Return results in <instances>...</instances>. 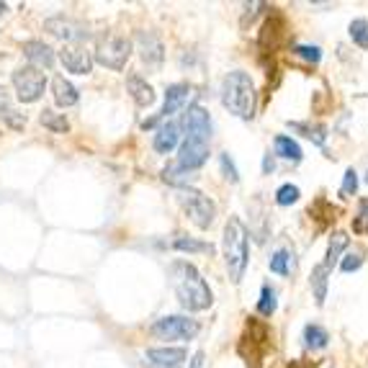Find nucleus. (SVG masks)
I'll return each instance as SVG.
<instances>
[{"instance_id": "f257e3e1", "label": "nucleus", "mask_w": 368, "mask_h": 368, "mask_svg": "<svg viewBox=\"0 0 368 368\" xmlns=\"http://www.w3.org/2000/svg\"><path fill=\"white\" fill-rule=\"evenodd\" d=\"M170 276H173L175 297H178L183 309H189V312H204V309L211 306V301H214L211 288H209V283L204 281V276L198 273V268L193 263H186V261L173 263Z\"/></svg>"}, {"instance_id": "f03ea898", "label": "nucleus", "mask_w": 368, "mask_h": 368, "mask_svg": "<svg viewBox=\"0 0 368 368\" xmlns=\"http://www.w3.org/2000/svg\"><path fill=\"white\" fill-rule=\"evenodd\" d=\"M222 103L229 108V114L250 121L258 108V96H255V85L252 78L245 70H232L222 82Z\"/></svg>"}, {"instance_id": "7ed1b4c3", "label": "nucleus", "mask_w": 368, "mask_h": 368, "mask_svg": "<svg viewBox=\"0 0 368 368\" xmlns=\"http://www.w3.org/2000/svg\"><path fill=\"white\" fill-rule=\"evenodd\" d=\"M222 247H225L227 273H229L232 283H240L245 268H247V258H250V243H247V229H245L243 219H237V216L227 219Z\"/></svg>"}, {"instance_id": "20e7f679", "label": "nucleus", "mask_w": 368, "mask_h": 368, "mask_svg": "<svg viewBox=\"0 0 368 368\" xmlns=\"http://www.w3.org/2000/svg\"><path fill=\"white\" fill-rule=\"evenodd\" d=\"M129 57H132V42H129L126 36L111 34L98 42L93 62H98V64H103V67H108V70L119 72L126 67V60H129Z\"/></svg>"}, {"instance_id": "39448f33", "label": "nucleus", "mask_w": 368, "mask_h": 368, "mask_svg": "<svg viewBox=\"0 0 368 368\" xmlns=\"http://www.w3.org/2000/svg\"><path fill=\"white\" fill-rule=\"evenodd\" d=\"M201 330L198 319H191V317L183 315H170V317H162L157 322L150 327V333L157 338V340H193Z\"/></svg>"}, {"instance_id": "423d86ee", "label": "nucleus", "mask_w": 368, "mask_h": 368, "mask_svg": "<svg viewBox=\"0 0 368 368\" xmlns=\"http://www.w3.org/2000/svg\"><path fill=\"white\" fill-rule=\"evenodd\" d=\"M180 204L186 209V214L198 229H209L216 219V204L209 196H204L196 189H183L180 193Z\"/></svg>"}, {"instance_id": "0eeeda50", "label": "nucleus", "mask_w": 368, "mask_h": 368, "mask_svg": "<svg viewBox=\"0 0 368 368\" xmlns=\"http://www.w3.org/2000/svg\"><path fill=\"white\" fill-rule=\"evenodd\" d=\"M13 88H16V96L21 103H36L44 96L46 75L42 70H36V67H31V64L18 67L13 72Z\"/></svg>"}, {"instance_id": "6e6552de", "label": "nucleus", "mask_w": 368, "mask_h": 368, "mask_svg": "<svg viewBox=\"0 0 368 368\" xmlns=\"http://www.w3.org/2000/svg\"><path fill=\"white\" fill-rule=\"evenodd\" d=\"M243 342L245 345L250 342V353H245L243 356L247 368H261V360L270 345L268 327L263 322H258V319H250V322H247V330H245V335H243Z\"/></svg>"}, {"instance_id": "1a4fd4ad", "label": "nucleus", "mask_w": 368, "mask_h": 368, "mask_svg": "<svg viewBox=\"0 0 368 368\" xmlns=\"http://www.w3.org/2000/svg\"><path fill=\"white\" fill-rule=\"evenodd\" d=\"M183 129L189 139H198V142H209L211 139V116L204 106H189V111L183 114Z\"/></svg>"}, {"instance_id": "9d476101", "label": "nucleus", "mask_w": 368, "mask_h": 368, "mask_svg": "<svg viewBox=\"0 0 368 368\" xmlns=\"http://www.w3.org/2000/svg\"><path fill=\"white\" fill-rule=\"evenodd\" d=\"M44 31H49L52 36L57 39H62V42H82V39H88V28L78 24V21H72L67 16H52L44 21Z\"/></svg>"}, {"instance_id": "9b49d317", "label": "nucleus", "mask_w": 368, "mask_h": 368, "mask_svg": "<svg viewBox=\"0 0 368 368\" xmlns=\"http://www.w3.org/2000/svg\"><path fill=\"white\" fill-rule=\"evenodd\" d=\"M207 160H209V142H198V139H189V137H186V142L180 144L178 162H175V165H178L180 170L193 173Z\"/></svg>"}, {"instance_id": "f8f14e48", "label": "nucleus", "mask_w": 368, "mask_h": 368, "mask_svg": "<svg viewBox=\"0 0 368 368\" xmlns=\"http://www.w3.org/2000/svg\"><path fill=\"white\" fill-rule=\"evenodd\" d=\"M60 62L64 64L67 72H75V75H88L93 70V54L80 44H64L60 49Z\"/></svg>"}, {"instance_id": "ddd939ff", "label": "nucleus", "mask_w": 368, "mask_h": 368, "mask_svg": "<svg viewBox=\"0 0 368 368\" xmlns=\"http://www.w3.org/2000/svg\"><path fill=\"white\" fill-rule=\"evenodd\" d=\"M191 96V85H186V82H175V85H168V90H165V103H162V111L157 114V119H168L173 116L178 108L186 106V100H189ZM155 119V121H157ZM155 121L150 119V121H144V129L147 126H155Z\"/></svg>"}, {"instance_id": "4468645a", "label": "nucleus", "mask_w": 368, "mask_h": 368, "mask_svg": "<svg viewBox=\"0 0 368 368\" xmlns=\"http://www.w3.org/2000/svg\"><path fill=\"white\" fill-rule=\"evenodd\" d=\"M137 46H139V57L147 67H160L162 57H165V46H162L160 36L152 31H139L137 34Z\"/></svg>"}, {"instance_id": "2eb2a0df", "label": "nucleus", "mask_w": 368, "mask_h": 368, "mask_svg": "<svg viewBox=\"0 0 368 368\" xmlns=\"http://www.w3.org/2000/svg\"><path fill=\"white\" fill-rule=\"evenodd\" d=\"M144 358H147V363H155V366L178 368L183 360L189 358V351L186 348H150Z\"/></svg>"}, {"instance_id": "dca6fc26", "label": "nucleus", "mask_w": 368, "mask_h": 368, "mask_svg": "<svg viewBox=\"0 0 368 368\" xmlns=\"http://www.w3.org/2000/svg\"><path fill=\"white\" fill-rule=\"evenodd\" d=\"M180 142V124L178 121H165V124L155 132V152H160V155H168L173 152L175 147H178Z\"/></svg>"}, {"instance_id": "f3484780", "label": "nucleus", "mask_w": 368, "mask_h": 368, "mask_svg": "<svg viewBox=\"0 0 368 368\" xmlns=\"http://www.w3.org/2000/svg\"><path fill=\"white\" fill-rule=\"evenodd\" d=\"M24 54H26V60L31 62V67H36V70H42V67L49 70L54 64V49L49 44H44V42H39V39L26 42V44H24Z\"/></svg>"}, {"instance_id": "a211bd4d", "label": "nucleus", "mask_w": 368, "mask_h": 368, "mask_svg": "<svg viewBox=\"0 0 368 368\" xmlns=\"http://www.w3.org/2000/svg\"><path fill=\"white\" fill-rule=\"evenodd\" d=\"M126 90H129V96L134 98L137 106H152L155 103V90L152 85L144 80L142 75H129L126 78Z\"/></svg>"}, {"instance_id": "6ab92c4d", "label": "nucleus", "mask_w": 368, "mask_h": 368, "mask_svg": "<svg viewBox=\"0 0 368 368\" xmlns=\"http://www.w3.org/2000/svg\"><path fill=\"white\" fill-rule=\"evenodd\" d=\"M52 93H54V103L62 108L78 106V100H80L78 88H75L70 80H64L62 75H57V78L52 80Z\"/></svg>"}, {"instance_id": "aec40b11", "label": "nucleus", "mask_w": 368, "mask_h": 368, "mask_svg": "<svg viewBox=\"0 0 368 368\" xmlns=\"http://www.w3.org/2000/svg\"><path fill=\"white\" fill-rule=\"evenodd\" d=\"M283 31H286V24H283V18L281 16H270L265 21V26H263V34H261V46L263 49H276V46L283 42Z\"/></svg>"}, {"instance_id": "412c9836", "label": "nucleus", "mask_w": 368, "mask_h": 368, "mask_svg": "<svg viewBox=\"0 0 368 368\" xmlns=\"http://www.w3.org/2000/svg\"><path fill=\"white\" fill-rule=\"evenodd\" d=\"M348 243H351V237L345 232H335L333 237H330V245H327V255H324V268L327 270H333V265H338L340 263V255L342 250L348 247Z\"/></svg>"}, {"instance_id": "4be33fe9", "label": "nucleus", "mask_w": 368, "mask_h": 368, "mask_svg": "<svg viewBox=\"0 0 368 368\" xmlns=\"http://www.w3.org/2000/svg\"><path fill=\"white\" fill-rule=\"evenodd\" d=\"M309 283H312V291H315L317 304L322 306L324 299H327V283H330V270L324 268L322 263L312 268V276H309Z\"/></svg>"}, {"instance_id": "5701e85b", "label": "nucleus", "mask_w": 368, "mask_h": 368, "mask_svg": "<svg viewBox=\"0 0 368 368\" xmlns=\"http://www.w3.org/2000/svg\"><path fill=\"white\" fill-rule=\"evenodd\" d=\"M276 155L288 162H299L301 160V147H299L297 139H291L286 134H279L276 137Z\"/></svg>"}, {"instance_id": "b1692460", "label": "nucleus", "mask_w": 368, "mask_h": 368, "mask_svg": "<svg viewBox=\"0 0 368 368\" xmlns=\"http://www.w3.org/2000/svg\"><path fill=\"white\" fill-rule=\"evenodd\" d=\"M327 342H330V335H327L324 327H319V324H306L304 345L309 351H322V348H327Z\"/></svg>"}, {"instance_id": "393cba45", "label": "nucleus", "mask_w": 368, "mask_h": 368, "mask_svg": "<svg viewBox=\"0 0 368 368\" xmlns=\"http://www.w3.org/2000/svg\"><path fill=\"white\" fill-rule=\"evenodd\" d=\"M39 121H42V126H46L49 132H54V134H64V132L70 129L64 114H54L52 108H44V111H42V116H39Z\"/></svg>"}, {"instance_id": "a878e982", "label": "nucleus", "mask_w": 368, "mask_h": 368, "mask_svg": "<svg viewBox=\"0 0 368 368\" xmlns=\"http://www.w3.org/2000/svg\"><path fill=\"white\" fill-rule=\"evenodd\" d=\"M173 247L178 252H214V247L209 243H201V240H193V237H175L173 240Z\"/></svg>"}, {"instance_id": "bb28decb", "label": "nucleus", "mask_w": 368, "mask_h": 368, "mask_svg": "<svg viewBox=\"0 0 368 368\" xmlns=\"http://www.w3.org/2000/svg\"><path fill=\"white\" fill-rule=\"evenodd\" d=\"M162 180L170 183V186H175V189H186L191 180H193V175L186 170H180L178 165H168V168L162 170Z\"/></svg>"}, {"instance_id": "cd10ccee", "label": "nucleus", "mask_w": 368, "mask_h": 368, "mask_svg": "<svg viewBox=\"0 0 368 368\" xmlns=\"http://www.w3.org/2000/svg\"><path fill=\"white\" fill-rule=\"evenodd\" d=\"M276 306H279V299H276V291L265 283V286L261 288V299H258V312H261L263 317H270L273 312H276Z\"/></svg>"}, {"instance_id": "c85d7f7f", "label": "nucleus", "mask_w": 368, "mask_h": 368, "mask_svg": "<svg viewBox=\"0 0 368 368\" xmlns=\"http://www.w3.org/2000/svg\"><path fill=\"white\" fill-rule=\"evenodd\" d=\"M348 34L360 49H368V21L366 18H356L351 21V26H348Z\"/></svg>"}, {"instance_id": "c756f323", "label": "nucleus", "mask_w": 368, "mask_h": 368, "mask_svg": "<svg viewBox=\"0 0 368 368\" xmlns=\"http://www.w3.org/2000/svg\"><path fill=\"white\" fill-rule=\"evenodd\" d=\"M291 129H297V132H304L306 139H312V142L319 144V147L327 142V129H324V126H312V124H301V121H294V124H291Z\"/></svg>"}, {"instance_id": "7c9ffc66", "label": "nucleus", "mask_w": 368, "mask_h": 368, "mask_svg": "<svg viewBox=\"0 0 368 368\" xmlns=\"http://www.w3.org/2000/svg\"><path fill=\"white\" fill-rule=\"evenodd\" d=\"M268 268L273 270V273H279V276H288V270H291V252L276 250L273 255H270Z\"/></svg>"}, {"instance_id": "2f4dec72", "label": "nucleus", "mask_w": 368, "mask_h": 368, "mask_svg": "<svg viewBox=\"0 0 368 368\" xmlns=\"http://www.w3.org/2000/svg\"><path fill=\"white\" fill-rule=\"evenodd\" d=\"M297 201H299V189H297V186L283 183V186L276 191V204H279V207H291V204H297Z\"/></svg>"}, {"instance_id": "473e14b6", "label": "nucleus", "mask_w": 368, "mask_h": 368, "mask_svg": "<svg viewBox=\"0 0 368 368\" xmlns=\"http://www.w3.org/2000/svg\"><path fill=\"white\" fill-rule=\"evenodd\" d=\"M353 232H358V234L368 232V198H360L358 214L353 219Z\"/></svg>"}, {"instance_id": "72a5a7b5", "label": "nucleus", "mask_w": 368, "mask_h": 368, "mask_svg": "<svg viewBox=\"0 0 368 368\" xmlns=\"http://www.w3.org/2000/svg\"><path fill=\"white\" fill-rule=\"evenodd\" d=\"M219 168H222V173H225V178L229 180V183H237V180H240V173H237V165H234V162H232L229 152H222V155H219Z\"/></svg>"}, {"instance_id": "f704fd0d", "label": "nucleus", "mask_w": 368, "mask_h": 368, "mask_svg": "<svg viewBox=\"0 0 368 368\" xmlns=\"http://www.w3.org/2000/svg\"><path fill=\"white\" fill-rule=\"evenodd\" d=\"M294 54L301 57V60H306V62H312V64H317L319 60H322V49H319V46H309V44L294 46Z\"/></svg>"}, {"instance_id": "c9c22d12", "label": "nucleus", "mask_w": 368, "mask_h": 368, "mask_svg": "<svg viewBox=\"0 0 368 368\" xmlns=\"http://www.w3.org/2000/svg\"><path fill=\"white\" fill-rule=\"evenodd\" d=\"M356 191H358V173L348 168L345 175H342V186H340V193L342 196H356Z\"/></svg>"}, {"instance_id": "e433bc0d", "label": "nucleus", "mask_w": 368, "mask_h": 368, "mask_svg": "<svg viewBox=\"0 0 368 368\" xmlns=\"http://www.w3.org/2000/svg\"><path fill=\"white\" fill-rule=\"evenodd\" d=\"M363 265V252L356 250V252H348L345 258L340 261V270L342 273H353V270H358Z\"/></svg>"}, {"instance_id": "4c0bfd02", "label": "nucleus", "mask_w": 368, "mask_h": 368, "mask_svg": "<svg viewBox=\"0 0 368 368\" xmlns=\"http://www.w3.org/2000/svg\"><path fill=\"white\" fill-rule=\"evenodd\" d=\"M8 108H13V103H10V98H8V90L0 85V119L6 116Z\"/></svg>"}, {"instance_id": "58836bf2", "label": "nucleus", "mask_w": 368, "mask_h": 368, "mask_svg": "<svg viewBox=\"0 0 368 368\" xmlns=\"http://www.w3.org/2000/svg\"><path fill=\"white\" fill-rule=\"evenodd\" d=\"M273 168H276L273 157H270V155H265V157H263V173H273Z\"/></svg>"}, {"instance_id": "ea45409f", "label": "nucleus", "mask_w": 368, "mask_h": 368, "mask_svg": "<svg viewBox=\"0 0 368 368\" xmlns=\"http://www.w3.org/2000/svg\"><path fill=\"white\" fill-rule=\"evenodd\" d=\"M201 360H204V353H196V356H193V363H191V368H201Z\"/></svg>"}, {"instance_id": "a19ab883", "label": "nucleus", "mask_w": 368, "mask_h": 368, "mask_svg": "<svg viewBox=\"0 0 368 368\" xmlns=\"http://www.w3.org/2000/svg\"><path fill=\"white\" fill-rule=\"evenodd\" d=\"M6 10H8V3H0V16H3Z\"/></svg>"}, {"instance_id": "79ce46f5", "label": "nucleus", "mask_w": 368, "mask_h": 368, "mask_svg": "<svg viewBox=\"0 0 368 368\" xmlns=\"http://www.w3.org/2000/svg\"><path fill=\"white\" fill-rule=\"evenodd\" d=\"M288 368H306V366H304V363H291Z\"/></svg>"}, {"instance_id": "37998d69", "label": "nucleus", "mask_w": 368, "mask_h": 368, "mask_svg": "<svg viewBox=\"0 0 368 368\" xmlns=\"http://www.w3.org/2000/svg\"><path fill=\"white\" fill-rule=\"evenodd\" d=\"M366 183H368V170H366Z\"/></svg>"}]
</instances>
